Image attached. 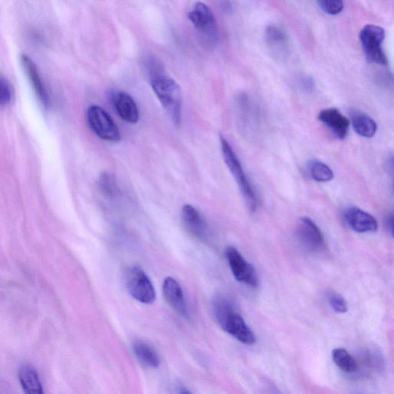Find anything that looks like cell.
Returning a JSON list of instances; mask_svg holds the SVG:
<instances>
[{"label": "cell", "mask_w": 394, "mask_h": 394, "mask_svg": "<svg viewBox=\"0 0 394 394\" xmlns=\"http://www.w3.org/2000/svg\"><path fill=\"white\" fill-rule=\"evenodd\" d=\"M385 30L376 25H366L359 33V39L367 60L371 63L385 66L387 58L382 48Z\"/></svg>", "instance_id": "cell-6"}, {"label": "cell", "mask_w": 394, "mask_h": 394, "mask_svg": "<svg viewBox=\"0 0 394 394\" xmlns=\"http://www.w3.org/2000/svg\"><path fill=\"white\" fill-rule=\"evenodd\" d=\"M351 117L353 128L357 135L366 138L375 137L377 125L370 116L358 110H353Z\"/></svg>", "instance_id": "cell-17"}, {"label": "cell", "mask_w": 394, "mask_h": 394, "mask_svg": "<svg viewBox=\"0 0 394 394\" xmlns=\"http://www.w3.org/2000/svg\"><path fill=\"white\" fill-rule=\"evenodd\" d=\"M13 97L12 88L5 77L0 75V106L8 105Z\"/></svg>", "instance_id": "cell-24"}, {"label": "cell", "mask_w": 394, "mask_h": 394, "mask_svg": "<svg viewBox=\"0 0 394 394\" xmlns=\"http://www.w3.org/2000/svg\"><path fill=\"white\" fill-rule=\"evenodd\" d=\"M328 302L331 308L337 313H345L348 311V304L346 300L337 293H329Z\"/></svg>", "instance_id": "cell-25"}, {"label": "cell", "mask_w": 394, "mask_h": 394, "mask_svg": "<svg viewBox=\"0 0 394 394\" xmlns=\"http://www.w3.org/2000/svg\"><path fill=\"white\" fill-rule=\"evenodd\" d=\"M21 63L26 73V76H28L30 79L32 88L35 90L39 99L44 106H48V90H46V86L41 76L39 75V70L37 69L36 64L29 57L26 55L21 56Z\"/></svg>", "instance_id": "cell-15"}, {"label": "cell", "mask_w": 394, "mask_h": 394, "mask_svg": "<svg viewBox=\"0 0 394 394\" xmlns=\"http://www.w3.org/2000/svg\"><path fill=\"white\" fill-rule=\"evenodd\" d=\"M318 119L328 128L337 139H344L348 135L351 121L336 108L319 112Z\"/></svg>", "instance_id": "cell-13"}, {"label": "cell", "mask_w": 394, "mask_h": 394, "mask_svg": "<svg viewBox=\"0 0 394 394\" xmlns=\"http://www.w3.org/2000/svg\"><path fill=\"white\" fill-rule=\"evenodd\" d=\"M179 394H192L188 390L185 388L180 389Z\"/></svg>", "instance_id": "cell-27"}, {"label": "cell", "mask_w": 394, "mask_h": 394, "mask_svg": "<svg viewBox=\"0 0 394 394\" xmlns=\"http://www.w3.org/2000/svg\"><path fill=\"white\" fill-rule=\"evenodd\" d=\"M266 40L270 48L277 55L284 57L288 50V39L278 26H270L266 30Z\"/></svg>", "instance_id": "cell-18"}, {"label": "cell", "mask_w": 394, "mask_h": 394, "mask_svg": "<svg viewBox=\"0 0 394 394\" xmlns=\"http://www.w3.org/2000/svg\"><path fill=\"white\" fill-rule=\"evenodd\" d=\"M344 219L350 228L357 233H373L378 230L377 220L357 207L347 209L344 213Z\"/></svg>", "instance_id": "cell-11"}, {"label": "cell", "mask_w": 394, "mask_h": 394, "mask_svg": "<svg viewBox=\"0 0 394 394\" xmlns=\"http://www.w3.org/2000/svg\"><path fill=\"white\" fill-rule=\"evenodd\" d=\"M303 88L306 92H312L315 89V81L311 77H306L302 81Z\"/></svg>", "instance_id": "cell-26"}, {"label": "cell", "mask_w": 394, "mask_h": 394, "mask_svg": "<svg viewBox=\"0 0 394 394\" xmlns=\"http://www.w3.org/2000/svg\"><path fill=\"white\" fill-rule=\"evenodd\" d=\"M99 188L104 195L113 197L117 192V184L115 177L108 173H104L99 177Z\"/></svg>", "instance_id": "cell-22"}, {"label": "cell", "mask_w": 394, "mask_h": 394, "mask_svg": "<svg viewBox=\"0 0 394 394\" xmlns=\"http://www.w3.org/2000/svg\"><path fill=\"white\" fill-rule=\"evenodd\" d=\"M296 235L299 243L307 251L316 252L324 247L323 233L317 225L309 217L299 219Z\"/></svg>", "instance_id": "cell-9"}, {"label": "cell", "mask_w": 394, "mask_h": 394, "mask_svg": "<svg viewBox=\"0 0 394 394\" xmlns=\"http://www.w3.org/2000/svg\"><path fill=\"white\" fill-rule=\"evenodd\" d=\"M126 284L130 295L137 302L152 304L156 299V291L151 280L139 266H132L126 273Z\"/></svg>", "instance_id": "cell-7"}, {"label": "cell", "mask_w": 394, "mask_h": 394, "mask_svg": "<svg viewBox=\"0 0 394 394\" xmlns=\"http://www.w3.org/2000/svg\"><path fill=\"white\" fill-rule=\"evenodd\" d=\"M308 171L313 179L317 182H329L335 177L329 166L319 160H311L308 164Z\"/></svg>", "instance_id": "cell-21"}, {"label": "cell", "mask_w": 394, "mask_h": 394, "mask_svg": "<svg viewBox=\"0 0 394 394\" xmlns=\"http://www.w3.org/2000/svg\"><path fill=\"white\" fill-rule=\"evenodd\" d=\"M86 119L92 131L100 139L113 143L121 139L118 126L109 113L100 106H90L86 112Z\"/></svg>", "instance_id": "cell-5"}, {"label": "cell", "mask_w": 394, "mask_h": 394, "mask_svg": "<svg viewBox=\"0 0 394 394\" xmlns=\"http://www.w3.org/2000/svg\"><path fill=\"white\" fill-rule=\"evenodd\" d=\"M164 296L173 309L183 316H188V306L181 286L175 278H165L163 284Z\"/></svg>", "instance_id": "cell-14"}, {"label": "cell", "mask_w": 394, "mask_h": 394, "mask_svg": "<svg viewBox=\"0 0 394 394\" xmlns=\"http://www.w3.org/2000/svg\"><path fill=\"white\" fill-rule=\"evenodd\" d=\"M213 310L217 322L224 331L246 345L257 343L255 333L229 299L218 297L213 302Z\"/></svg>", "instance_id": "cell-1"}, {"label": "cell", "mask_w": 394, "mask_h": 394, "mask_svg": "<svg viewBox=\"0 0 394 394\" xmlns=\"http://www.w3.org/2000/svg\"><path fill=\"white\" fill-rule=\"evenodd\" d=\"M19 380L25 394H44L39 373L35 366L25 364L19 371Z\"/></svg>", "instance_id": "cell-16"}, {"label": "cell", "mask_w": 394, "mask_h": 394, "mask_svg": "<svg viewBox=\"0 0 394 394\" xmlns=\"http://www.w3.org/2000/svg\"><path fill=\"white\" fill-rule=\"evenodd\" d=\"M226 257L228 262L233 275L237 282L256 288L259 279L255 267L247 262L235 247L230 246L226 250Z\"/></svg>", "instance_id": "cell-8"}, {"label": "cell", "mask_w": 394, "mask_h": 394, "mask_svg": "<svg viewBox=\"0 0 394 394\" xmlns=\"http://www.w3.org/2000/svg\"><path fill=\"white\" fill-rule=\"evenodd\" d=\"M110 100L118 116L125 122L136 124L139 119V109L135 100L123 91H112Z\"/></svg>", "instance_id": "cell-10"}, {"label": "cell", "mask_w": 394, "mask_h": 394, "mask_svg": "<svg viewBox=\"0 0 394 394\" xmlns=\"http://www.w3.org/2000/svg\"><path fill=\"white\" fill-rule=\"evenodd\" d=\"M133 351H135L137 357L146 366L157 368L160 364V358L157 353L152 347L146 342L138 340L133 344Z\"/></svg>", "instance_id": "cell-19"}, {"label": "cell", "mask_w": 394, "mask_h": 394, "mask_svg": "<svg viewBox=\"0 0 394 394\" xmlns=\"http://www.w3.org/2000/svg\"><path fill=\"white\" fill-rule=\"evenodd\" d=\"M181 218L185 229L192 236L204 239L208 235V225L195 206L190 204L184 205L181 211Z\"/></svg>", "instance_id": "cell-12"}, {"label": "cell", "mask_w": 394, "mask_h": 394, "mask_svg": "<svg viewBox=\"0 0 394 394\" xmlns=\"http://www.w3.org/2000/svg\"><path fill=\"white\" fill-rule=\"evenodd\" d=\"M188 19L204 41L215 45L218 39L217 20L208 6L197 2L188 12Z\"/></svg>", "instance_id": "cell-4"}, {"label": "cell", "mask_w": 394, "mask_h": 394, "mask_svg": "<svg viewBox=\"0 0 394 394\" xmlns=\"http://www.w3.org/2000/svg\"><path fill=\"white\" fill-rule=\"evenodd\" d=\"M220 144H221L223 157L227 168H229L233 177L235 178L250 210L255 211L257 205L256 193L246 175L242 163L229 142L224 137H220Z\"/></svg>", "instance_id": "cell-3"}, {"label": "cell", "mask_w": 394, "mask_h": 394, "mask_svg": "<svg viewBox=\"0 0 394 394\" xmlns=\"http://www.w3.org/2000/svg\"><path fill=\"white\" fill-rule=\"evenodd\" d=\"M150 84L153 92L173 123L179 124L181 120L183 99L178 83L161 71L150 77Z\"/></svg>", "instance_id": "cell-2"}, {"label": "cell", "mask_w": 394, "mask_h": 394, "mask_svg": "<svg viewBox=\"0 0 394 394\" xmlns=\"http://www.w3.org/2000/svg\"><path fill=\"white\" fill-rule=\"evenodd\" d=\"M333 362L340 370L347 373H353L357 370V364L347 351L343 348H336L332 352Z\"/></svg>", "instance_id": "cell-20"}, {"label": "cell", "mask_w": 394, "mask_h": 394, "mask_svg": "<svg viewBox=\"0 0 394 394\" xmlns=\"http://www.w3.org/2000/svg\"><path fill=\"white\" fill-rule=\"evenodd\" d=\"M317 4L319 8L326 14L333 16L339 14L344 8V2L339 1V0H335V1L333 0H320Z\"/></svg>", "instance_id": "cell-23"}]
</instances>
